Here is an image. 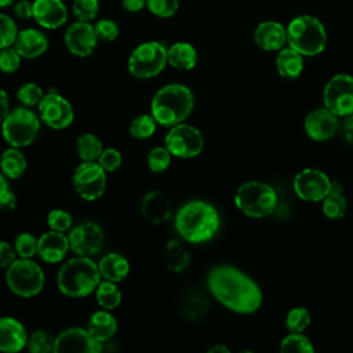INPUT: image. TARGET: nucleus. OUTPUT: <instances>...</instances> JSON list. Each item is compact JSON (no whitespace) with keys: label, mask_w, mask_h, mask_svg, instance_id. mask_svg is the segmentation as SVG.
<instances>
[{"label":"nucleus","mask_w":353,"mask_h":353,"mask_svg":"<svg viewBox=\"0 0 353 353\" xmlns=\"http://www.w3.org/2000/svg\"><path fill=\"white\" fill-rule=\"evenodd\" d=\"M212 296L234 313L251 314L262 305L259 285L241 270L230 265H218L207 276Z\"/></svg>","instance_id":"f257e3e1"},{"label":"nucleus","mask_w":353,"mask_h":353,"mask_svg":"<svg viewBox=\"0 0 353 353\" xmlns=\"http://www.w3.org/2000/svg\"><path fill=\"white\" fill-rule=\"evenodd\" d=\"M221 218L216 208L203 200H192L183 204L175 215V229L189 243L211 240L219 230Z\"/></svg>","instance_id":"f03ea898"},{"label":"nucleus","mask_w":353,"mask_h":353,"mask_svg":"<svg viewBox=\"0 0 353 353\" xmlns=\"http://www.w3.org/2000/svg\"><path fill=\"white\" fill-rule=\"evenodd\" d=\"M194 97L190 88L179 83L163 85L152 98L150 113L157 124L172 127L183 123L192 113Z\"/></svg>","instance_id":"7ed1b4c3"},{"label":"nucleus","mask_w":353,"mask_h":353,"mask_svg":"<svg viewBox=\"0 0 353 353\" xmlns=\"http://www.w3.org/2000/svg\"><path fill=\"white\" fill-rule=\"evenodd\" d=\"M101 279L98 263L90 256L77 255L61 266L57 274V285L66 296L84 298L95 291Z\"/></svg>","instance_id":"20e7f679"},{"label":"nucleus","mask_w":353,"mask_h":353,"mask_svg":"<svg viewBox=\"0 0 353 353\" xmlns=\"http://www.w3.org/2000/svg\"><path fill=\"white\" fill-rule=\"evenodd\" d=\"M287 44L303 57H314L324 51L327 32L316 17L298 15L287 25Z\"/></svg>","instance_id":"39448f33"},{"label":"nucleus","mask_w":353,"mask_h":353,"mask_svg":"<svg viewBox=\"0 0 353 353\" xmlns=\"http://www.w3.org/2000/svg\"><path fill=\"white\" fill-rule=\"evenodd\" d=\"M234 204L247 216L265 218L274 211L277 194L270 185L250 181L236 190Z\"/></svg>","instance_id":"423d86ee"},{"label":"nucleus","mask_w":353,"mask_h":353,"mask_svg":"<svg viewBox=\"0 0 353 353\" xmlns=\"http://www.w3.org/2000/svg\"><path fill=\"white\" fill-rule=\"evenodd\" d=\"M0 125L4 141L10 143V146L21 149L29 146L37 138L40 116L28 106H21L10 110Z\"/></svg>","instance_id":"0eeeda50"},{"label":"nucleus","mask_w":353,"mask_h":353,"mask_svg":"<svg viewBox=\"0 0 353 353\" xmlns=\"http://www.w3.org/2000/svg\"><path fill=\"white\" fill-rule=\"evenodd\" d=\"M44 281L43 269L32 258H18L7 268L6 283L10 291L18 296L32 298L37 295L43 290Z\"/></svg>","instance_id":"6e6552de"},{"label":"nucleus","mask_w":353,"mask_h":353,"mask_svg":"<svg viewBox=\"0 0 353 353\" xmlns=\"http://www.w3.org/2000/svg\"><path fill=\"white\" fill-rule=\"evenodd\" d=\"M167 47L160 41H145L137 46L128 57V72L137 79H152L167 65Z\"/></svg>","instance_id":"1a4fd4ad"},{"label":"nucleus","mask_w":353,"mask_h":353,"mask_svg":"<svg viewBox=\"0 0 353 353\" xmlns=\"http://www.w3.org/2000/svg\"><path fill=\"white\" fill-rule=\"evenodd\" d=\"M164 146L175 157L190 159L201 153L204 138L200 130L194 125L179 123L170 127L164 138Z\"/></svg>","instance_id":"9d476101"},{"label":"nucleus","mask_w":353,"mask_h":353,"mask_svg":"<svg viewBox=\"0 0 353 353\" xmlns=\"http://www.w3.org/2000/svg\"><path fill=\"white\" fill-rule=\"evenodd\" d=\"M73 186L81 199L94 201L106 189V171L98 161H81L74 170Z\"/></svg>","instance_id":"9b49d317"},{"label":"nucleus","mask_w":353,"mask_h":353,"mask_svg":"<svg viewBox=\"0 0 353 353\" xmlns=\"http://www.w3.org/2000/svg\"><path fill=\"white\" fill-rule=\"evenodd\" d=\"M324 105L336 116L353 113V77L345 73L332 76L324 87Z\"/></svg>","instance_id":"f8f14e48"},{"label":"nucleus","mask_w":353,"mask_h":353,"mask_svg":"<svg viewBox=\"0 0 353 353\" xmlns=\"http://www.w3.org/2000/svg\"><path fill=\"white\" fill-rule=\"evenodd\" d=\"M40 120L54 130H62L73 123L74 112L70 102L57 91H48L39 102Z\"/></svg>","instance_id":"ddd939ff"},{"label":"nucleus","mask_w":353,"mask_h":353,"mask_svg":"<svg viewBox=\"0 0 353 353\" xmlns=\"http://www.w3.org/2000/svg\"><path fill=\"white\" fill-rule=\"evenodd\" d=\"M295 194L305 201H323L331 189V181L320 170L305 168L298 172L292 182Z\"/></svg>","instance_id":"4468645a"},{"label":"nucleus","mask_w":353,"mask_h":353,"mask_svg":"<svg viewBox=\"0 0 353 353\" xmlns=\"http://www.w3.org/2000/svg\"><path fill=\"white\" fill-rule=\"evenodd\" d=\"M70 250L76 255L91 256L98 254L103 245V230L95 222H81L70 228L68 234Z\"/></svg>","instance_id":"2eb2a0df"},{"label":"nucleus","mask_w":353,"mask_h":353,"mask_svg":"<svg viewBox=\"0 0 353 353\" xmlns=\"http://www.w3.org/2000/svg\"><path fill=\"white\" fill-rule=\"evenodd\" d=\"M102 343L97 341L88 330L72 327L55 336V353H99Z\"/></svg>","instance_id":"dca6fc26"},{"label":"nucleus","mask_w":353,"mask_h":353,"mask_svg":"<svg viewBox=\"0 0 353 353\" xmlns=\"http://www.w3.org/2000/svg\"><path fill=\"white\" fill-rule=\"evenodd\" d=\"M63 39L69 52L80 58L91 55L98 44L94 25L84 21H76L69 25Z\"/></svg>","instance_id":"f3484780"},{"label":"nucleus","mask_w":353,"mask_h":353,"mask_svg":"<svg viewBox=\"0 0 353 353\" xmlns=\"http://www.w3.org/2000/svg\"><path fill=\"white\" fill-rule=\"evenodd\" d=\"M338 116L327 108L314 109L305 117V131L314 141H327L338 130Z\"/></svg>","instance_id":"a211bd4d"},{"label":"nucleus","mask_w":353,"mask_h":353,"mask_svg":"<svg viewBox=\"0 0 353 353\" xmlns=\"http://www.w3.org/2000/svg\"><path fill=\"white\" fill-rule=\"evenodd\" d=\"M69 250V237L65 232L51 229L37 239V255L47 263L61 262Z\"/></svg>","instance_id":"6ab92c4d"},{"label":"nucleus","mask_w":353,"mask_h":353,"mask_svg":"<svg viewBox=\"0 0 353 353\" xmlns=\"http://www.w3.org/2000/svg\"><path fill=\"white\" fill-rule=\"evenodd\" d=\"M33 18L46 29H58L68 21V7L62 0H34Z\"/></svg>","instance_id":"aec40b11"},{"label":"nucleus","mask_w":353,"mask_h":353,"mask_svg":"<svg viewBox=\"0 0 353 353\" xmlns=\"http://www.w3.org/2000/svg\"><path fill=\"white\" fill-rule=\"evenodd\" d=\"M28 331L25 325L15 317H0V350L15 353L28 345Z\"/></svg>","instance_id":"412c9836"},{"label":"nucleus","mask_w":353,"mask_h":353,"mask_svg":"<svg viewBox=\"0 0 353 353\" xmlns=\"http://www.w3.org/2000/svg\"><path fill=\"white\" fill-rule=\"evenodd\" d=\"M254 41L265 51H279L287 43V28L277 21H263L254 30Z\"/></svg>","instance_id":"4be33fe9"},{"label":"nucleus","mask_w":353,"mask_h":353,"mask_svg":"<svg viewBox=\"0 0 353 353\" xmlns=\"http://www.w3.org/2000/svg\"><path fill=\"white\" fill-rule=\"evenodd\" d=\"M14 47L25 59H34L43 55L48 48L47 36L34 28H26L18 32Z\"/></svg>","instance_id":"5701e85b"},{"label":"nucleus","mask_w":353,"mask_h":353,"mask_svg":"<svg viewBox=\"0 0 353 353\" xmlns=\"http://www.w3.org/2000/svg\"><path fill=\"white\" fill-rule=\"evenodd\" d=\"M143 216L152 223H163L170 219L172 207L168 197L160 190L148 192L141 203Z\"/></svg>","instance_id":"b1692460"},{"label":"nucleus","mask_w":353,"mask_h":353,"mask_svg":"<svg viewBox=\"0 0 353 353\" xmlns=\"http://www.w3.org/2000/svg\"><path fill=\"white\" fill-rule=\"evenodd\" d=\"M87 330L97 341L103 343L116 335L117 320L112 313H109V310L102 309L90 316Z\"/></svg>","instance_id":"393cba45"},{"label":"nucleus","mask_w":353,"mask_h":353,"mask_svg":"<svg viewBox=\"0 0 353 353\" xmlns=\"http://www.w3.org/2000/svg\"><path fill=\"white\" fill-rule=\"evenodd\" d=\"M102 279L119 283L123 281L130 273V262L125 256L117 252H109L101 258L98 263Z\"/></svg>","instance_id":"a878e982"},{"label":"nucleus","mask_w":353,"mask_h":353,"mask_svg":"<svg viewBox=\"0 0 353 353\" xmlns=\"http://www.w3.org/2000/svg\"><path fill=\"white\" fill-rule=\"evenodd\" d=\"M276 69L284 79H298L303 70V55L291 47H283L276 57Z\"/></svg>","instance_id":"bb28decb"},{"label":"nucleus","mask_w":353,"mask_h":353,"mask_svg":"<svg viewBox=\"0 0 353 353\" xmlns=\"http://www.w3.org/2000/svg\"><path fill=\"white\" fill-rule=\"evenodd\" d=\"M197 51L193 44L176 41L167 48V62L178 70H190L197 63Z\"/></svg>","instance_id":"cd10ccee"},{"label":"nucleus","mask_w":353,"mask_h":353,"mask_svg":"<svg viewBox=\"0 0 353 353\" xmlns=\"http://www.w3.org/2000/svg\"><path fill=\"white\" fill-rule=\"evenodd\" d=\"M26 159L19 148H8L0 156V170L10 179H18L26 171Z\"/></svg>","instance_id":"c85d7f7f"},{"label":"nucleus","mask_w":353,"mask_h":353,"mask_svg":"<svg viewBox=\"0 0 353 353\" xmlns=\"http://www.w3.org/2000/svg\"><path fill=\"white\" fill-rule=\"evenodd\" d=\"M347 210V201L343 196V189L339 182H331L328 194L323 199V212L330 219H339Z\"/></svg>","instance_id":"c756f323"},{"label":"nucleus","mask_w":353,"mask_h":353,"mask_svg":"<svg viewBox=\"0 0 353 353\" xmlns=\"http://www.w3.org/2000/svg\"><path fill=\"white\" fill-rule=\"evenodd\" d=\"M190 263V256L186 248L178 240H170L165 245V265L171 272H182Z\"/></svg>","instance_id":"7c9ffc66"},{"label":"nucleus","mask_w":353,"mask_h":353,"mask_svg":"<svg viewBox=\"0 0 353 353\" xmlns=\"http://www.w3.org/2000/svg\"><path fill=\"white\" fill-rule=\"evenodd\" d=\"M95 298H97L98 305L102 309L113 310L121 303L123 295H121V291L119 290V287L116 285V283L103 280L95 288Z\"/></svg>","instance_id":"2f4dec72"},{"label":"nucleus","mask_w":353,"mask_h":353,"mask_svg":"<svg viewBox=\"0 0 353 353\" xmlns=\"http://www.w3.org/2000/svg\"><path fill=\"white\" fill-rule=\"evenodd\" d=\"M76 150L81 161H97L103 148L101 139L97 135L87 132L77 138Z\"/></svg>","instance_id":"473e14b6"},{"label":"nucleus","mask_w":353,"mask_h":353,"mask_svg":"<svg viewBox=\"0 0 353 353\" xmlns=\"http://www.w3.org/2000/svg\"><path fill=\"white\" fill-rule=\"evenodd\" d=\"M280 350L283 353H313L314 347L307 336L301 332H291L281 341Z\"/></svg>","instance_id":"72a5a7b5"},{"label":"nucleus","mask_w":353,"mask_h":353,"mask_svg":"<svg viewBox=\"0 0 353 353\" xmlns=\"http://www.w3.org/2000/svg\"><path fill=\"white\" fill-rule=\"evenodd\" d=\"M157 128V121L150 114H139L130 124V134L137 139L150 138Z\"/></svg>","instance_id":"f704fd0d"},{"label":"nucleus","mask_w":353,"mask_h":353,"mask_svg":"<svg viewBox=\"0 0 353 353\" xmlns=\"http://www.w3.org/2000/svg\"><path fill=\"white\" fill-rule=\"evenodd\" d=\"M55 338L46 330H36L28 338V350L32 353L54 352Z\"/></svg>","instance_id":"c9c22d12"},{"label":"nucleus","mask_w":353,"mask_h":353,"mask_svg":"<svg viewBox=\"0 0 353 353\" xmlns=\"http://www.w3.org/2000/svg\"><path fill=\"white\" fill-rule=\"evenodd\" d=\"M171 152L165 146H156L149 150L146 161L148 167L153 172H163L171 163Z\"/></svg>","instance_id":"e433bc0d"},{"label":"nucleus","mask_w":353,"mask_h":353,"mask_svg":"<svg viewBox=\"0 0 353 353\" xmlns=\"http://www.w3.org/2000/svg\"><path fill=\"white\" fill-rule=\"evenodd\" d=\"M310 313L307 309L299 306L292 307L285 317V325L291 332H302L310 325Z\"/></svg>","instance_id":"4c0bfd02"},{"label":"nucleus","mask_w":353,"mask_h":353,"mask_svg":"<svg viewBox=\"0 0 353 353\" xmlns=\"http://www.w3.org/2000/svg\"><path fill=\"white\" fill-rule=\"evenodd\" d=\"M44 97V92H43V88L40 85H37L36 83L33 81H29V83H25L22 84L18 91H17V98L18 101L23 105V106H34V105H39V102L41 101V98Z\"/></svg>","instance_id":"58836bf2"},{"label":"nucleus","mask_w":353,"mask_h":353,"mask_svg":"<svg viewBox=\"0 0 353 353\" xmlns=\"http://www.w3.org/2000/svg\"><path fill=\"white\" fill-rule=\"evenodd\" d=\"M14 248L19 258H32L37 254V237L29 232H22L15 237Z\"/></svg>","instance_id":"ea45409f"},{"label":"nucleus","mask_w":353,"mask_h":353,"mask_svg":"<svg viewBox=\"0 0 353 353\" xmlns=\"http://www.w3.org/2000/svg\"><path fill=\"white\" fill-rule=\"evenodd\" d=\"M72 11L77 18V21L90 22L98 15L99 1L98 0H73Z\"/></svg>","instance_id":"a19ab883"},{"label":"nucleus","mask_w":353,"mask_h":353,"mask_svg":"<svg viewBox=\"0 0 353 353\" xmlns=\"http://www.w3.org/2000/svg\"><path fill=\"white\" fill-rule=\"evenodd\" d=\"M18 32L19 30L15 21L11 17L0 12V50L14 46Z\"/></svg>","instance_id":"79ce46f5"},{"label":"nucleus","mask_w":353,"mask_h":353,"mask_svg":"<svg viewBox=\"0 0 353 353\" xmlns=\"http://www.w3.org/2000/svg\"><path fill=\"white\" fill-rule=\"evenodd\" d=\"M146 8L159 18H171L179 8L178 0H146Z\"/></svg>","instance_id":"37998d69"},{"label":"nucleus","mask_w":353,"mask_h":353,"mask_svg":"<svg viewBox=\"0 0 353 353\" xmlns=\"http://www.w3.org/2000/svg\"><path fill=\"white\" fill-rule=\"evenodd\" d=\"M22 57L14 46L0 50V70L3 73H14L21 66Z\"/></svg>","instance_id":"c03bdc74"},{"label":"nucleus","mask_w":353,"mask_h":353,"mask_svg":"<svg viewBox=\"0 0 353 353\" xmlns=\"http://www.w3.org/2000/svg\"><path fill=\"white\" fill-rule=\"evenodd\" d=\"M94 29H95L98 40H101V41H113L120 34L119 25L113 19H109V18L98 19L94 23Z\"/></svg>","instance_id":"a18cd8bd"},{"label":"nucleus","mask_w":353,"mask_h":353,"mask_svg":"<svg viewBox=\"0 0 353 353\" xmlns=\"http://www.w3.org/2000/svg\"><path fill=\"white\" fill-rule=\"evenodd\" d=\"M47 225L52 230L68 232L72 228V215L61 208H54L47 215Z\"/></svg>","instance_id":"49530a36"},{"label":"nucleus","mask_w":353,"mask_h":353,"mask_svg":"<svg viewBox=\"0 0 353 353\" xmlns=\"http://www.w3.org/2000/svg\"><path fill=\"white\" fill-rule=\"evenodd\" d=\"M98 164L106 171V172H113L116 171L123 161L120 150L114 148H106L102 150V153L98 157Z\"/></svg>","instance_id":"de8ad7c7"},{"label":"nucleus","mask_w":353,"mask_h":353,"mask_svg":"<svg viewBox=\"0 0 353 353\" xmlns=\"http://www.w3.org/2000/svg\"><path fill=\"white\" fill-rule=\"evenodd\" d=\"M17 259V251L14 245L0 240V268H8Z\"/></svg>","instance_id":"09e8293b"},{"label":"nucleus","mask_w":353,"mask_h":353,"mask_svg":"<svg viewBox=\"0 0 353 353\" xmlns=\"http://www.w3.org/2000/svg\"><path fill=\"white\" fill-rule=\"evenodd\" d=\"M14 12L21 19L33 18V1L19 0V1L14 3Z\"/></svg>","instance_id":"8fccbe9b"},{"label":"nucleus","mask_w":353,"mask_h":353,"mask_svg":"<svg viewBox=\"0 0 353 353\" xmlns=\"http://www.w3.org/2000/svg\"><path fill=\"white\" fill-rule=\"evenodd\" d=\"M17 205V196L14 194V192L8 188L7 190H4L0 194V208L3 211H11L14 210Z\"/></svg>","instance_id":"3c124183"},{"label":"nucleus","mask_w":353,"mask_h":353,"mask_svg":"<svg viewBox=\"0 0 353 353\" xmlns=\"http://www.w3.org/2000/svg\"><path fill=\"white\" fill-rule=\"evenodd\" d=\"M121 6L125 11L138 12L146 7V0H121Z\"/></svg>","instance_id":"603ef678"},{"label":"nucleus","mask_w":353,"mask_h":353,"mask_svg":"<svg viewBox=\"0 0 353 353\" xmlns=\"http://www.w3.org/2000/svg\"><path fill=\"white\" fill-rule=\"evenodd\" d=\"M10 113V102L7 92L0 87V124L6 119V116Z\"/></svg>","instance_id":"864d4df0"},{"label":"nucleus","mask_w":353,"mask_h":353,"mask_svg":"<svg viewBox=\"0 0 353 353\" xmlns=\"http://www.w3.org/2000/svg\"><path fill=\"white\" fill-rule=\"evenodd\" d=\"M343 135H345V139L350 145H353V113L347 114L343 121Z\"/></svg>","instance_id":"5fc2aeb1"},{"label":"nucleus","mask_w":353,"mask_h":353,"mask_svg":"<svg viewBox=\"0 0 353 353\" xmlns=\"http://www.w3.org/2000/svg\"><path fill=\"white\" fill-rule=\"evenodd\" d=\"M7 189H8L7 176H6L3 172H0V194H1L4 190H7Z\"/></svg>","instance_id":"6e6d98bb"},{"label":"nucleus","mask_w":353,"mask_h":353,"mask_svg":"<svg viewBox=\"0 0 353 353\" xmlns=\"http://www.w3.org/2000/svg\"><path fill=\"white\" fill-rule=\"evenodd\" d=\"M208 352H229L228 350V347H225V346H222V345H216V346H214V347H211Z\"/></svg>","instance_id":"4d7b16f0"},{"label":"nucleus","mask_w":353,"mask_h":353,"mask_svg":"<svg viewBox=\"0 0 353 353\" xmlns=\"http://www.w3.org/2000/svg\"><path fill=\"white\" fill-rule=\"evenodd\" d=\"M17 0H0V8H4V7H8V6H12Z\"/></svg>","instance_id":"13d9d810"}]
</instances>
